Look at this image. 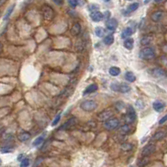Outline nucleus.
Masks as SVG:
<instances>
[{
    "instance_id": "f257e3e1",
    "label": "nucleus",
    "mask_w": 167,
    "mask_h": 167,
    "mask_svg": "<svg viewBox=\"0 0 167 167\" xmlns=\"http://www.w3.org/2000/svg\"><path fill=\"white\" fill-rule=\"evenodd\" d=\"M41 14L43 15V18L46 20H53L55 16V12L53 9L48 4H44L41 8Z\"/></svg>"
},
{
    "instance_id": "f03ea898",
    "label": "nucleus",
    "mask_w": 167,
    "mask_h": 167,
    "mask_svg": "<svg viewBox=\"0 0 167 167\" xmlns=\"http://www.w3.org/2000/svg\"><path fill=\"white\" fill-rule=\"evenodd\" d=\"M80 107L85 112H92L97 108L98 104L93 100H86L81 103Z\"/></svg>"
},
{
    "instance_id": "7ed1b4c3",
    "label": "nucleus",
    "mask_w": 167,
    "mask_h": 167,
    "mask_svg": "<svg viewBox=\"0 0 167 167\" xmlns=\"http://www.w3.org/2000/svg\"><path fill=\"white\" fill-rule=\"evenodd\" d=\"M139 56L143 60H151L155 56V52L151 47H145L141 50Z\"/></svg>"
},
{
    "instance_id": "20e7f679",
    "label": "nucleus",
    "mask_w": 167,
    "mask_h": 167,
    "mask_svg": "<svg viewBox=\"0 0 167 167\" xmlns=\"http://www.w3.org/2000/svg\"><path fill=\"white\" fill-rule=\"evenodd\" d=\"M136 113H135V110L134 108L129 105L128 107V109H127V113H126V116H125V118H124V121H125V123L127 124H131L133 123L135 119H136Z\"/></svg>"
},
{
    "instance_id": "39448f33",
    "label": "nucleus",
    "mask_w": 167,
    "mask_h": 167,
    "mask_svg": "<svg viewBox=\"0 0 167 167\" xmlns=\"http://www.w3.org/2000/svg\"><path fill=\"white\" fill-rule=\"evenodd\" d=\"M113 116V110L111 109H106L98 115V119L100 122H106L107 120L110 119Z\"/></svg>"
},
{
    "instance_id": "423d86ee",
    "label": "nucleus",
    "mask_w": 167,
    "mask_h": 167,
    "mask_svg": "<svg viewBox=\"0 0 167 167\" xmlns=\"http://www.w3.org/2000/svg\"><path fill=\"white\" fill-rule=\"evenodd\" d=\"M119 125V121L117 118H110L104 123V127L108 130H113L118 128Z\"/></svg>"
},
{
    "instance_id": "0eeeda50",
    "label": "nucleus",
    "mask_w": 167,
    "mask_h": 167,
    "mask_svg": "<svg viewBox=\"0 0 167 167\" xmlns=\"http://www.w3.org/2000/svg\"><path fill=\"white\" fill-rule=\"evenodd\" d=\"M155 151V145L153 144H149L142 149V155L143 156H149V155H152Z\"/></svg>"
},
{
    "instance_id": "6e6552de",
    "label": "nucleus",
    "mask_w": 167,
    "mask_h": 167,
    "mask_svg": "<svg viewBox=\"0 0 167 167\" xmlns=\"http://www.w3.org/2000/svg\"><path fill=\"white\" fill-rule=\"evenodd\" d=\"M106 27H107V29L108 30L114 31L118 27V21L114 18H110L109 20H108L107 23H106Z\"/></svg>"
},
{
    "instance_id": "1a4fd4ad",
    "label": "nucleus",
    "mask_w": 167,
    "mask_h": 167,
    "mask_svg": "<svg viewBox=\"0 0 167 167\" xmlns=\"http://www.w3.org/2000/svg\"><path fill=\"white\" fill-rule=\"evenodd\" d=\"M77 123V118H70L69 120H67L66 123L61 127V129H70V128H71L72 127H74L76 124Z\"/></svg>"
},
{
    "instance_id": "9d476101",
    "label": "nucleus",
    "mask_w": 167,
    "mask_h": 167,
    "mask_svg": "<svg viewBox=\"0 0 167 167\" xmlns=\"http://www.w3.org/2000/svg\"><path fill=\"white\" fill-rule=\"evenodd\" d=\"M90 17L93 21L94 22H100L101 20H103V15L100 12V11H93V12H91V15Z\"/></svg>"
},
{
    "instance_id": "9b49d317",
    "label": "nucleus",
    "mask_w": 167,
    "mask_h": 167,
    "mask_svg": "<svg viewBox=\"0 0 167 167\" xmlns=\"http://www.w3.org/2000/svg\"><path fill=\"white\" fill-rule=\"evenodd\" d=\"M81 30H82V26L79 23H75L73 25V26L71 27V34L73 36H77L80 33H81Z\"/></svg>"
},
{
    "instance_id": "f8f14e48",
    "label": "nucleus",
    "mask_w": 167,
    "mask_h": 167,
    "mask_svg": "<svg viewBox=\"0 0 167 167\" xmlns=\"http://www.w3.org/2000/svg\"><path fill=\"white\" fill-rule=\"evenodd\" d=\"M98 89V85H96V84H91V85H89L87 88L85 89V91H84L83 93V95H88V94L95 93Z\"/></svg>"
},
{
    "instance_id": "ddd939ff",
    "label": "nucleus",
    "mask_w": 167,
    "mask_h": 167,
    "mask_svg": "<svg viewBox=\"0 0 167 167\" xmlns=\"http://www.w3.org/2000/svg\"><path fill=\"white\" fill-rule=\"evenodd\" d=\"M164 13L162 11H156L151 15V20L154 22H159L163 18Z\"/></svg>"
},
{
    "instance_id": "4468645a",
    "label": "nucleus",
    "mask_w": 167,
    "mask_h": 167,
    "mask_svg": "<svg viewBox=\"0 0 167 167\" xmlns=\"http://www.w3.org/2000/svg\"><path fill=\"white\" fill-rule=\"evenodd\" d=\"M166 107V104L160 101H156L153 103V108L156 111V112H161L163 109Z\"/></svg>"
},
{
    "instance_id": "2eb2a0df",
    "label": "nucleus",
    "mask_w": 167,
    "mask_h": 167,
    "mask_svg": "<svg viewBox=\"0 0 167 167\" xmlns=\"http://www.w3.org/2000/svg\"><path fill=\"white\" fill-rule=\"evenodd\" d=\"M152 74L155 77H162L166 76V72L161 68H155L152 70Z\"/></svg>"
},
{
    "instance_id": "dca6fc26",
    "label": "nucleus",
    "mask_w": 167,
    "mask_h": 167,
    "mask_svg": "<svg viewBox=\"0 0 167 167\" xmlns=\"http://www.w3.org/2000/svg\"><path fill=\"white\" fill-rule=\"evenodd\" d=\"M131 90V88L127 83H121L118 86V92L122 93H127Z\"/></svg>"
},
{
    "instance_id": "f3484780",
    "label": "nucleus",
    "mask_w": 167,
    "mask_h": 167,
    "mask_svg": "<svg viewBox=\"0 0 167 167\" xmlns=\"http://www.w3.org/2000/svg\"><path fill=\"white\" fill-rule=\"evenodd\" d=\"M18 139L21 142H26L30 139V133L28 132H22L19 134Z\"/></svg>"
},
{
    "instance_id": "a211bd4d",
    "label": "nucleus",
    "mask_w": 167,
    "mask_h": 167,
    "mask_svg": "<svg viewBox=\"0 0 167 167\" xmlns=\"http://www.w3.org/2000/svg\"><path fill=\"white\" fill-rule=\"evenodd\" d=\"M153 40V37L152 35H145L144 36L141 40H140V43L142 45H147V44H149L151 43V41Z\"/></svg>"
},
{
    "instance_id": "6ab92c4d",
    "label": "nucleus",
    "mask_w": 167,
    "mask_h": 167,
    "mask_svg": "<svg viewBox=\"0 0 167 167\" xmlns=\"http://www.w3.org/2000/svg\"><path fill=\"white\" fill-rule=\"evenodd\" d=\"M123 46L128 50H132L133 47V39L132 38H128L124 40Z\"/></svg>"
},
{
    "instance_id": "aec40b11",
    "label": "nucleus",
    "mask_w": 167,
    "mask_h": 167,
    "mask_svg": "<svg viewBox=\"0 0 167 167\" xmlns=\"http://www.w3.org/2000/svg\"><path fill=\"white\" fill-rule=\"evenodd\" d=\"M84 48H85V44H84L83 41H82V39L77 40V43H76V46H75L76 50H77V52H82L84 50Z\"/></svg>"
},
{
    "instance_id": "412c9836",
    "label": "nucleus",
    "mask_w": 167,
    "mask_h": 167,
    "mask_svg": "<svg viewBox=\"0 0 167 167\" xmlns=\"http://www.w3.org/2000/svg\"><path fill=\"white\" fill-rule=\"evenodd\" d=\"M166 133L165 131H158L154 134L153 139L155 140H161L162 139L166 137Z\"/></svg>"
},
{
    "instance_id": "4be33fe9",
    "label": "nucleus",
    "mask_w": 167,
    "mask_h": 167,
    "mask_svg": "<svg viewBox=\"0 0 167 167\" xmlns=\"http://www.w3.org/2000/svg\"><path fill=\"white\" fill-rule=\"evenodd\" d=\"M121 72L120 68H118L117 66H112L109 68V74L113 77H117Z\"/></svg>"
},
{
    "instance_id": "5701e85b",
    "label": "nucleus",
    "mask_w": 167,
    "mask_h": 167,
    "mask_svg": "<svg viewBox=\"0 0 167 167\" xmlns=\"http://www.w3.org/2000/svg\"><path fill=\"white\" fill-rule=\"evenodd\" d=\"M125 78L129 82H133L136 80V77L134 76V74L132 71H127L125 74Z\"/></svg>"
},
{
    "instance_id": "b1692460",
    "label": "nucleus",
    "mask_w": 167,
    "mask_h": 167,
    "mask_svg": "<svg viewBox=\"0 0 167 167\" xmlns=\"http://www.w3.org/2000/svg\"><path fill=\"white\" fill-rule=\"evenodd\" d=\"M133 34V30H132V28H130V27H127L125 30H123V33H122V38L123 39H125V38H128L129 36H131Z\"/></svg>"
},
{
    "instance_id": "393cba45",
    "label": "nucleus",
    "mask_w": 167,
    "mask_h": 167,
    "mask_svg": "<svg viewBox=\"0 0 167 167\" xmlns=\"http://www.w3.org/2000/svg\"><path fill=\"white\" fill-rule=\"evenodd\" d=\"M103 42H104V44H106L107 45H111L114 42V37H113V35H111V34L110 35H107V36L104 37Z\"/></svg>"
},
{
    "instance_id": "a878e982",
    "label": "nucleus",
    "mask_w": 167,
    "mask_h": 167,
    "mask_svg": "<svg viewBox=\"0 0 167 167\" xmlns=\"http://www.w3.org/2000/svg\"><path fill=\"white\" fill-rule=\"evenodd\" d=\"M15 4H13V5H11L9 8L8 9L7 12H6V14L4 15V20H9V18L10 17V15H12L13 11H14V9H15Z\"/></svg>"
},
{
    "instance_id": "bb28decb",
    "label": "nucleus",
    "mask_w": 167,
    "mask_h": 167,
    "mask_svg": "<svg viewBox=\"0 0 167 167\" xmlns=\"http://www.w3.org/2000/svg\"><path fill=\"white\" fill-rule=\"evenodd\" d=\"M130 130H131V128H130V126H129V124H124L123 125L121 128H120V132L121 133H123V134H126V133H128L130 132Z\"/></svg>"
},
{
    "instance_id": "cd10ccee",
    "label": "nucleus",
    "mask_w": 167,
    "mask_h": 167,
    "mask_svg": "<svg viewBox=\"0 0 167 167\" xmlns=\"http://www.w3.org/2000/svg\"><path fill=\"white\" fill-rule=\"evenodd\" d=\"M121 149H123V151H130L132 149H133V145L131 144H128V143H125L121 145Z\"/></svg>"
},
{
    "instance_id": "c85d7f7f",
    "label": "nucleus",
    "mask_w": 167,
    "mask_h": 167,
    "mask_svg": "<svg viewBox=\"0 0 167 167\" xmlns=\"http://www.w3.org/2000/svg\"><path fill=\"white\" fill-rule=\"evenodd\" d=\"M139 4L138 3H133L132 4H130L128 6L127 11H128V13L133 12V11H135V10H137L138 9H139Z\"/></svg>"
},
{
    "instance_id": "c756f323",
    "label": "nucleus",
    "mask_w": 167,
    "mask_h": 167,
    "mask_svg": "<svg viewBox=\"0 0 167 167\" xmlns=\"http://www.w3.org/2000/svg\"><path fill=\"white\" fill-rule=\"evenodd\" d=\"M95 34L97 36H98V37H103V35H104V30H103L102 27H97L96 29H95Z\"/></svg>"
},
{
    "instance_id": "7c9ffc66",
    "label": "nucleus",
    "mask_w": 167,
    "mask_h": 167,
    "mask_svg": "<svg viewBox=\"0 0 167 167\" xmlns=\"http://www.w3.org/2000/svg\"><path fill=\"white\" fill-rule=\"evenodd\" d=\"M43 141H44V137H43V136H39V137L37 138L34 142H33V145H34V146L40 145V144L43 143Z\"/></svg>"
},
{
    "instance_id": "2f4dec72",
    "label": "nucleus",
    "mask_w": 167,
    "mask_h": 167,
    "mask_svg": "<svg viewBox=\"0 0 167 167\" xmlns=\"http://www.w3.org/2000/svg\"><path fill=\"white\" fill-rule=\"evenodd\" d=\"M30 166V160L28 158H24L21 163H20V167H29Z\"/></svg>"
},
{
    "instance_id": "473e14b6",
    "label": "nucleus",
    "mask_w": 167,
    "mask_h": 167,
    "mask_svg": "<svg viewBox=\"0 0 167 167\" xmlns=\"http://www.w3.org/2000/svg\"><path fill=\"white\" fill-rule=\"evenodd\" d=\"M0 150H1L2 153H10L14 150V149L12 147H10V146H4V147L1 148Z\"/></svg>"
},
{
    "instance_id": "72a5a7b5",
    "label": "nucleus",
    "mask_w": 167,
    "mask_h": 167,
    "mask_svg": "<svg viewBox=\"0 0 167 167\" xmlns=\"http://www.w3.org/2000/svg\"><path fill=\"white\" fill-rule=\"evenodd\" d=\"M61 113H60L59 114H57L56 116H55V119L53 120V122H52V126H55V125H57L58 124V123H59L60 119H61Z\"/></svg>"
},
{
    "instance_id": "f704fd0d",
    "label": "nucleus",
    "mask_w": 167,
    "mask_h": 167,
    "mask_svg": "<svg viewBox=\"0 0 167 167\" xmlns=\"http://www.w3.org/2000/svg\"><path fill=\"white\" fill-rule=\"evenodd\" d=\"M99 9V6L97 4H91L88 6V10L90 12H93V11H98Z\"/></svg>"
},
{
    "instance_id": "c9c22d12",
    "label": "nucleus",
    "mask_w": 167,
    "mask_h": 167,
    "mask_svg": "<svg viewBox=\"0 0 167 167\" xmlns=\"http://www.w3.org/2000/svg\"><path fill=\"white\" fill-rule=\"evenodd\" d=\"M68 1V4L71 7V8H76L77 6V0H67Z\"/></svg>"
},
{
    "instance_id": "e433bc0d",
    "label": "nucleus",
    "mask_w": 167,
    "mask_h": 167,
    "mask_svg": "<svg viewBox=\"0 0 167 167\" xmlns=\"http://www.w3.org/2000/svg\"><path fill=\"white\" fill-rule=\"evenodd\" d=\"M118 86H119V84L116 83V82L112 83L111 84V89L114 92H118Z\"/></svg>"
},
{
    "instance_id": "4c0bfd02",
    "label": "nucleus",
    "mask_w": 167,
    "mask_h": 167,
    "mask_svg": "<svg viewBox=\"0 0 167 167\" xmlns=\"http://www.w3.org/2000/svg\"><path fill=\"white\" fill-rule=\"evenodd\" d=\"M166 121H167V114L166 115H165V116H164V117L159 121V123H160V124H163L164 123H166Z\"/></svg>"
},
{
    "instance_id": "58836bf2",
    "label": "nucleus",
    "mask_w": 167,
    "mask_h": 167,
    "mask_svg": "<svg viewBox=\"0 0 167 167\" xmlns=\"http://www.w3.org/2000/svg\"><path fill=\"white\" fill-rule=\"evenodd\" d=\"M53 2H54L55 4L57 5H62L63 4V3H64V1L63 0H52Z\"/></svg>"
},
{
    "instance_id": "ea45409f",
    "label": "nucleus",
    "mask_w": 167,
    "mask_h": 167,
    "mask_svg": "<svg viewBox=\"0 0 167 167\" xmlns=\"http://www.w3.org/2000/svg\"><path fill=\"white\" fill-rule=\"evenodd\" d=\"M103 18H105L106 20H109V18H110V12L109 11H106L104 15H103Z\"/></svg>"
},
{
    "instance_id": "a19ab883",
    "label": "nucleus",
    "mask_w": 167,
    "mask_h": 167,
    "mask_svg": "<svg viewBox=\"0 0 167 167\" xmlns=\"http://www.w3.org/2000/svg\"><path fill=\"white\" fill-rule=\"evenodd\" d=\"M77 4L80 6H82L86 4V0H77Z\"/></svg>"
},
{
    "instance_id": "79ce46f5",
    "label": "nucleus",
    "mask_w": 167,
    "mask_h": 167,
    "mask_svg": "<svg viewBox=\"0 0 167 167\" xmlns=\"http://www.w3.org/2000/svg\"><path fill=\"white\" fill-rule=\"evenodd\" d=\"M3 49H4V45H3V44L0 42V55H1V53L3 52Z\"/></svg>"
},
{
    "instance_id": "37998d69",
    "label": "nucleus",
    "mask_w": 167,
    "mask_h": 167,
    "mask_svg": "<svg viewBox=\"0 0 167 167\" xmlns=\"http://www.w3.org/2000/svg\"><path fill=\"white\" fill-rule=\"evenodd\" d=\"M23 157H24V155H19V157H18V160H19V161H21V160H23V159H22Z\"/></svg>"
},
{
    "instance_id": "c03bdc74",
    "label": "nucleus",
    "mask_w": 167,
    "mask_h": 167,
    "mask_svg": "<svg viewBox=\"0 0 167 167\" xmlns=\"http://www.w3.org/2000/svg\"><path fill=\"white\" fill-rule=\"evenodd\" d=\"M6 1H7V0H0V6H2V5L4 4Z\"/></svg>"
},
{
    "instance_id": "a18cd8bd",
    "label": "nucleus",
    "mask_w": 167,
    "mask_h": 167,
    "mask_svg": "<svg viewBox=\"0 0 167 167\" xmlns=\"http://www.w3.org/2000/svg\"><path fill=\"white\" fill-rule=\"evenodd\" d=\"M163 0H155V3H157V4H159V3H161Z\"/></svg>"
},
{
    "instance_id": "49530a36",
    "label": "nucleus",
    "mask_w": 167,
    "mask_h": 167,
    "mask_svg": "<svg viewBox=\"0 0 167 167\" xmlns=\"http://www.w3.org/2000/svg\"><path fill=\"white\" fill-rule=\"evenodd\" d=\"M149 1H150V0H144V4H147Z\"/></svg>"
},
{
    "instance_id": "de8ad7c7",
    "label": "nucleus",
    "mask_w": 167,
    "mask_h": 167,
    "mask_svg": "<svg viewBox=\"0 0 167 167\" xmlns=\"http://www.w3.org/2000/svg\"><path fill=\"white\" fill-rule=\"evenodd\" d=\"M103 2H109V1H110V0H103Z\"/></svg>"
},
{
    "instance_id": "09e8293b",
    "label": "nucleus",
    "mask_w": 167,
    "mask_h": 167,
    "mask_svg": "<svg viewBox=\"0 0 167 167\" xmlns=\"http://www.w3.org/2000/svg\"><path fill=\"white\" fill-rule=\"evenodd\" d=\"M1 165H2V160L0 159V166H1Z\"/></svg>"
},
{
    "instance_id": "8fccbe9b",
    "label": "nucleus",
    "mask_w": 167,
    "mask_h": 167,
    "mask_svg": "<svg viewBox=\"0 0 167 167\" xmlns=\"http://www.w3.org/2000/svg\"><path fill=\"white\" fill-rule=\"evenodd\" d=\"M166 77H167V74H166Z\"/></svg>"
},
{
    "instance_id": "3c124183",
    "label": "nucleus",
    "mask_w": 167,
    "mask_h": 167,
    "mask_svg": "<svg viewBox=\"0 0 167 167\" xmlns=\"http://www.w3.org/2000/svg\"><path fill=\"white\" fill-rule=\"evenodd\" d=\"M129 1H130V0H129Z\"/></svg>"
}]
</instances>
